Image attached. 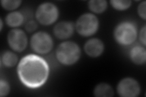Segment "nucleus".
I'll list each match as a JSON object with an SVG mask.
<instances>
[{
	"label": "nucleus",
	"instance_id": "4468645a",
	"mask_svg": "<svg viewBox=\"0 0 146 97\" xmlns=\"http://www.w3.org/2000/svg\"><path fill=\"white\" fill-rule=\"evenodd\" d=\"M18 58L17 55L9 50L4 52L1 57V62L4 66L6 67H13L17 64Z\"/></svg>",
	"mask_w": 146,
	"mask_h": 97
},
{
	"label": "nucleus",
	"instance_id": "2eb2a0df",
	"mask_svg": "<svg viewBox=\"0 0 146 97\" xmlns=\"http://www.w3.org/2000/svg\"><path fill=\"white\" fill-rule=\"evenodd\" d=\"M88 7L93 13L100 14L107 10L108 3L106 0H91L88 3Z\"/></svg>",
	"mask_w": 146,
	"mask_h": 97
},
{
	"label": "nucleus",
	"instance_id": "f8f14e48",
	"mask_svg": "<svg viewBox=\"0 0 146 97\" xmlns=\"http://www.w3.org/2000/svg\"><path fill=\"white\" fill-rule=\"evenodd\" d=\"M24 21V15L18 11H12L9 13L5 18L6 24L12 28H16L21 26L23 24Z\"/></svg>",
	"mask_w": 146,
	"mask_h": 97
},
{
	"label": "nucleus",
	"instance_id": "39448f33",
	"mask_svg": "<svg viewBox=\"0 0 146 97\" xmlns=\"http://www.w3.org/2000/svg\"><path fill=\"white\" fill-rule=\"evenodd\" d=\"M59 16V11L56 4L51 2L40 4L35 11L36 20L40 24L50 26L56 22Z\"/></svg>",
	"mask_w": 146,
	"mask_h": 97
},
{
	"label": "nucleus",
	"instance_id": "4be33fe9",
	"mask_svg": "<svg viewBox=\"0 0 146 97\" xmlns=\"http://www.w3.org/2000/svg\"><path fill=\"white\" fill-rule=\"evenodd\" d=\"M0 22H1V23H0V25H1V28H0V30L2 31L3 27V22L2 19H0Z\"/></svg>",
	"mask_w": 146,
	"mask_h": 97
},
{
	"label": "nucleus",
	"instance_id": "423d86ee",
	"mask_svg": "<svg viewBox=\"0 0 146 97\" xmlns=\"http://www.w3.org/2000/svg\"><path fill=\"white\" fill-rule=\"evenodd\" d=\"M30 46L34 52L44 55L51 51L54 42L51 36L47 32L39 31L31 36Z\"/></svg>",
	"mask_w": 146,
	"mask_h": 97
},
{
	"label": "nucleus",
	"instance_id": "6ab92c4d",
	"mask_svg": "<svg viewBox=\"0 0 146 97\" xmlns=\"http://www.w3.org/2000/svg\"><path fill=\"white\" fill-rule=\"evenodd\" d=\"M137 12L139 16L143 20H146V1L141 2L137 8Z\"/></svg>",
	"mask_w": 146,
	"mask_h": 97
},
{
	"label": "nucleus",
	"instance_id": "aec40b11",
	"mask_svg": "<svg viewBox=\"0 0 146 97\" xmlns=\"http://www.w3.org/2000/svg\"><path fill=\"white\" fill-rule=\"evenodd\" d=\"M38 27V24L35 21L31 20L26 22L25 24V29L28 32H33L35 31Z\"/></svg>",
	"mask_w": 146,
	"mask_h": 97
},
{
	"label": "nucleus",
	"instance_id": "dca6fc26",
	"mask_svg": "<svg viewBox=\"0 0 146 97\" xmlns=\"http://www.w3.org/2000/svg\"><path fill=\"white\" fill-rule=\"evenodd\" d=\"M110 3L113 9L118 11H126L131 6V1L129 0H111Z\"/></svg>",
	"mask_w": 146,
	"mask_h": 97
},
{
	"label": "nucleus",
	"instance_id": "a211bd4d",
	"mask_svg": "<svg viewBox=\"0 0 146 97\" xmlns=\"http://www.w3.org/2000/svg\"><path fill=\"white\" fill-rule=\"evenodd\" d=\"M10 90L11 87L9 82L3 79L0 80V96L3 97L7 96L10 93Z\"/></svg>",
	"mask_w": 146,
	"mask_h": 97
},
{
	"label": "nucleus",
	"instance_id": "9b49d317",
	"mask_svg": "<svg viewBox=\"0 0 146 97\" xmlns=\"http://www.w3.org/2000/svg\"><path fill=\"white\" fill-rule=\"evenodd\" d=\"M131 61L136 65H143L146 62V50L143 46H134L130 52Z\"/></svg>",
	"mask_w": 146,
	"mask_h": 97
},
{
	"label": "nucleus",
	"instance_id": "ddd939ff",
	"mask_svg": "<svg viewBox=\"0 0 146 97\" xmlns=\"http://www.w3.org/2000/svg\"><path fill=\"white\" fill-rule=\"evenodd\" d=\"M93 94L96 97H112L115 95V92L108 83L100 82L95 86Z\"/></svg>",
	"mask_w": 146,
	"mask_h": 97
},
{
	"label": "nucleus",
	"instance_id": "9d476101",
	"mask_svg": "<svg viewBox=\"0 0 146 97\" xmlns=\"http://www.w3.org/2000/svg\"><path fill=\"white\" fill-rule=\"evenodd\" d=\"M84 49L85 53L90 57L98 58L103 53L105 46L101 40L93 38L86 41Z\"/></svg>",
	"mask_w": 146,
	"mask_h": 97
},
{
	"label": "nucleus",
	"instance_id": "0eeeda50",
	"mask_svg": "<svg viewBox=\"0 0 146 97\" xmlns=\"http://www.w3.org/2000/svg\"><path fill=\"white\" fill-rule=\"evenodd\" d=\"M116 91L121 97H136L141 93V86L135 78L126 77L119 81Z\"/></svg>",
	"mask_w": 146,
	"mask_h": 97
},
{
	"label": "nucleus",
	"instance_id": "f03ea898",
	"mask_svg": "<svg viewBox=\"0 0 146 97\" xmlns=\"http://www.w3.org/2000/svg\"><path fill=\"white\" fill-rule=\"evenodd\" d=\"M56 56L63 65L72 66L79 61L81 56L79 46L74 41H65L58 46Z\"/></svg>",
	"mask_w": 146,
	"mask_h": 97
},
{
	"label": "nucleus",
	"instance_id": "20e7f679",
	"mask_svg": "<svg viewBox=\"0 0 146 97\" xmlns=\"http://www.w3.org/2000/svg\"><path fill=\"white\" fill-rule=\"evenodd\" d=\"M99 21L98 17L91 13H85L77 20L75 29L80 36L88 37L98 32Z\"/></svg>",
	"mask_w": 146,
	"mask_h": 97
},
{
	"label": "nucleus",
	"instance_id": "f3484780",
	"mask_svg": "<svg viewBox=\"0 0 146 97\" xmlns=\"http://www.w3.org/2000/svg\"><path fill=\"white\" fill-rule=\"evenodd\" d=\"M22 1L20 0H2L1 4L2 7L8 11H13L19 7Z\"/></svg>",
	"mask_w": 146,
	"mask_h": 97
},
{
	"label": "nucleus",
	"instance_id": "412c9836",
	"mask_svg": "<svg viewBox=\"0 0 146 97\" xmlns=\"http://www.w3.org/2000/svg\"><path fill=\"white\" fill-rule=\"evenodd\" d=\"M146 27L145 25H144L142 28L139 31V38L140 42L142 44V45L144 47L146 46Z\"/></svg>",
	"mask_w": 146,
	"mask_h": 97
},
{
	"label": "nucleus",
	"instance_id": "1a4fd4ad",
	"mask_svg": "<svg viewBox=\"0 0 146 97\" xmlns=\"http://www.w3.org/2000/svg\"><path fill=\"white\" fill-rule=\"evenodd\" d=\"M75 26L71 21H63L58 22L53 29L54 36L59 40H64L71 38L74 34Z\"/></svg>",
	"mask_w": 146,
	"mask_h": 97
},
{
	"label": "nucleus",
	"instance_id": "f257e3e1",
	"mask_svg": "<svg viewBox=\"0 0 146 97\" xmlns=\"http://www.w3.org/2000/svg\"><path fill=\"white\" fill-rule=\"evenodd\" d=\"M17 74L20 81L27 87L38 88L48 80L49 67L42 57L36 54H29L18 63Z\"/></svg>",
	"mask_w": 146,
	"mask_h": 97
},
{
	"label": "nucleus",
	"instance_id": "7ed1b4c3",
	"mask_svg": "<svg viewBox=\"0 0 146 97\" xmlns=\"http://www.w3.org/2000/svg\"><path fill=\"white\" fill-rule=\"evenodd\" d=\"M138 36V30L135 24L130 21H123L114 29L113 36L116 43L122 46L133 44Z\"/></svg>",
	"mask_w": 146,
	"mask_h": 97
},
{
	"label": "nucleus",
	"instance_id": "6e6552de",
	"mask_svg": "<svg viewBox=\"0 0 146 97\" xmlns=\"http://www.w3.org/2000/svg\"><path fill=\"white\" fill-rule=\"evenodd\" d=\"M7 40L9 47L16 52L24 51L28 44V39L26 33L19 29H13L9 31Z\"/></svg>",
	"mask_w": 146,
	"mask_h": 97
}]
</instances>
